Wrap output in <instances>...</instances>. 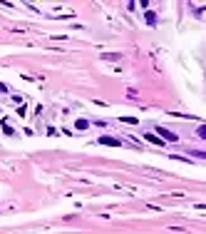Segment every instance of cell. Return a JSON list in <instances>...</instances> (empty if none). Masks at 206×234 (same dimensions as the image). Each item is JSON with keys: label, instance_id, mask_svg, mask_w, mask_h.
<instances>
[{"label": "cell", "instance_id": "1", "mask_svg": "<svg viewBox=\"0 0 206 234\" xmlns=\"http://www.w3.org/2000/svg\"><path fill=\"white\" fill-rule=\"evenodd\" d=\"M159 134H162L164 139H169V142H176V139H179V137H176L174 132H169V130H164V127H159Z\"/></svg>", "mask_w": 206, "mask_h": 234}, {"label": "cell", "instance_id": "2", "mask_svg": "<svg viewBox=\"0 0 206 234\" xmlns=\"http://www.w3.org/2000/svg\"><path fill=\"white\" fill-rule=\"evenodd\" d=\"M100 142H102V144H112V147L119 144V139H112V137H100Z\"/></svg>", "mask_w": 206, "mask_h": 234}, {"label": "cell", "instance_id": "3", "mask_svg": "<svg viewBox=\"0 0 206 234\" xmlns=\"http://www.w3.org/2000/svg\"><path fill=\"white\" fill-rule=\"evenodd\" d=\"M144 137H147V139H149V142H154V144H162V139H159V137H157V134H144Z\"/></svg>", "mask_w": 206, "mask_h": 234}]
</instances>
